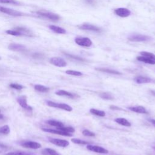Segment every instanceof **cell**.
Returning a JSON list of instances; mask_svg holds the SVG:
<instances>
[{
  "mask_svg": "<svg viewBox=\"0 0 155 155\" xmlns=\"http://www.w3.org/2000/svg\"><path fill=\"white\" fill-rule=\"evenodd\" d=\"M151 39V37L147 35L141 34L131 35L128 37V40L132 42H144L150 41Z\"/></svg>",
  "mask_w": 155,
  "mask_h": 155,
  "instance_id": "6da1fadb",
  "label": "cell"
},
{
  "mask_svg": "<svg viewBox=\"0 0 155 155\" xmlns=\"http://www.w3.org/2000/svg\"><path fill=\"white\" fill-rule=\"evenodd\" d=\"M47 105L49 107H53V108H60L67 111H72L73 108L71 106H69L68 104H63V103H56L51 101H46Z\"/></svg>",
  "mask_w": 155,
  "mask_h": 155,
  "instance_id": "7a4b0ae2",
  "label": "cell"
},
{
  "mask_svg": "<svg viewBox=\"0 0 155 155\" xmlns=\"http://www.w3.org/2000/svg\"><path fill=\"white\" fill-rule=\"evenodd\" d=\"M36 13L38 15H40V16L48 19H49V20H51V21H58L60 19V17L59 15L55 14V13H52V12L40 11V12H37Z\"/></svg>",
  "mask_w": 155,
  "mask_h": 155,
  "instance_id": "3957f363",
  "label": "cell"
},
{
  "mask_svg": "<svg viewBox=\"0 0 155 155\" xmlns=\"http://www.w3.org/2000/svg\"><path fill=\"white\" fill-rule=\"evenodd\" d=\"M75 41L78 45L83 47H89L92 45V41L87 37H77L75 38Z\"/></svg>",
  "mask_w": 155,
  "mask_h": 155,
  "instance_id": "277c9868",
  "label": "cell"
},
{
  "mask_svg": "<svg viewBox=\"0 0 155 155\" xmlns=\"http://www.w3.org/2000/svg\"><path fill=\"white\" fill-rule=\"evenodd\" d=\"M0 12L13 16H21L23 15V13L21 12H19L12 9L4 7L3 6H0Z\"/></svg>",
  "mask_w": 155,
  "mask_h": 155,
  "instance_id": "5b68a950",
  "label": "cell"
},
{
  "mask_svg": "<svg viewBox=\"0 0 155 155\" xmlns=\"http://www.w3.org/2000/svg\"><path fill=\"white\" fill-rule=\"evenodd\" d=\"M50 63L52 64L59 67H64L67 66V63L66 62V61L60 57L52 58L50 60Z\"/></svg>",
  "mask_w": 155,
  "mask_h": 155,
  "instance_id": "8992f818",
  "label": "cell"
},
{
  "mask_svg": "<svg viewBox=\"0 0 155 155\" xmlns=\"http://www.w3.org/2000/svg\"><path fill=\"white\" fill-rule=\"evenodd\" d=\"M48 140L52 144H53L56 146H58V147H67V146L69 145V142L66 140L52 138H49Z\"/></svg>",
  "mask_w": 155,
  "mask_h": 155,
  "instance_id": "52a82bcc",
  "label": "cell"
},
{
  "mask_svg": "<svg viewBox=\"0 0 155 155\" xmlns=\"http://www.w3.org/2000/svg\"><path fill=\"white\" fill-rule=\"evenodd\" d=\"M17 102L23 108L27 110H32L33 108L31 106H29L27 103V98L26 96H20L17 98Z\"/></svg>",
  "mask_w": 155,
  "mask_h": 155,
  "instance_id": "ba28073f",
  "label": "cell"
},
{
  "mask_svg": "<svg viewBox=\"0 0 155 155\" xmlns=\"http://www.w3.org/2000/svg\"><path fill=\"white\" fill-rule=\"evenodd\" d=\"M41 130L45 132L52 133V134H58L61 136H64V137H72L73 134L70 133H67L64 132L63 131H61L60 130H55V129H52V128H43Z\"/></svg>",
  "mask_w": 155,
  "mask_h": 155,
  "instance_id": "9c48e42d",
  "label": "cell"
},
{
  "mask_svg": "<svg viewBox=\"0 0 155 155\" xmlns=\"http://www.w3.org/2000/svg\"><path fill=\"white\" fill-rule=\"evenodd\" d=\"M21 145L24 148L35 149V150L41 148V145L40 143H38L37 142H34V141H26L22 142L21 144Z\"/></svg>",
  "mask_w": 155,
  "mask_h": 155,
  "instance_id": "30bf717a",
  "label": "cell"
},
{
  "mask_svg": "<svg viewBox=\"0 0 155 155\" xmlns=\"http://www.w3.org/2000/svg\"><path fill=\"white\" fill-rule=\"evenodd\" d=\"M80 29L81 30H90V31H93V32H101L102 31L101 29L93 26L92 24H83L81 26H78Z\"/></svg>",
  "mask_w": 155,
  "mask_h": 155,
  "instance_id": "8fae6325",
  "label": "cell"
},
{
  "mask_svg": "<svg viewBox=\"0 0 155 155\" xmlns=\"http://www.w3.org/2000/svg\"><path fill=\"white\" fill-rule=\"evenodd\" d=\"M87 148L92 151L95 152V153H101V154H107L108 153V150H106V148L102 147H100V146H97V145H87Z\"/></svg>",
  "mask_w": 155,
  "mask_h": 155,
  "instance_id": "7c38bea8",
  "label": "cell"
},
{
  "mask_svg": "<svg viewBox=\"0 0 155 155\" xmlns=\"http://www.w3.org/2000/svg\"><path fill=\"white\" fill-rule=\"evenodd\" d=\"M14 29L18 31L21 36H26L29 37H32L33 36V33H32V32L28 29L24 27H17Z\"/></svg>",
  "mask_w": 155,
  "mask_h": 155,
  "instance_id": "4fadbf2b",
  "label": "cell"
},
{
  "mask_svg": "<svg viewBox=\"0 0 155 155\" xmlns=\"http://www.w3.org/2000/svg\"><path fill=\"white\" fill-rule=\"evenodd\" d=\"M115 13L119 16L123 17V18H125L130 15L131 12L130 10L126 9V8H118L114 10Z\"/></svg>",
  "mask_w": 155,
  "mask_h": 155,
  "instance_id": "5bb4252c",
  "label": "cell"
},
{
  "mask_svg": "<svg viewBox=\"0 0 155 155\" xmlns=\"http://www.w3.org/2000/svg\"><path fill=\"white\" fill-rule=\"evenodd\" d=\"M134 81L138 84H145V83H152L153 80L148 77L142 76H138L135 77Z\"/></svg>",
  "mask_w": 155,
  "mask_h": 155,
  "instance_id": "9a60e30c",
  "label": "cell"
},
{
  "mask_svg": "<svg viewBox=\"0 0 155 155\" xmlns=\"http://www.w3.org/2000/svg\"><path fill=\"white\" fill-rule=\"evenodd\" d=\"M9 49L12 51L23 52L26 50V47L23 45L12 43L9 46Z\"/></svg>",
  "mask_w": 155,
  "mask_h": 155,
  "instance_id": "2e32d148",
  "label": "cell"
},
{
  "mask_svg": "<svg viewBox=\"0 0 155 155\" xmlns=\"http://www.w3.org/2000/svg\"><path fill=\"white\" fill-rule=\"evenodd\" d=\"M55 94L58 95V96H66L68 97V98H76V94H72L69 92L63 90H58L55 92Z\"/></svg>",
  "mask_w": 155,
  "mask_h": 155,
  "instance_id": "e0dca14e",
  "label": "cell"
},
{
  "mask_svg": "<svg viewBox=\"0 0 155 155\" xmlns=\"http://www.w3.org/2000/svg\"><path fill=\"white\" fill-rule=\"evenodd\" d=\"M128 109L133 112L138 113H142V114H147L148 113L145 108L142 106L130 107H128Z\"/></svg>",
  "mask_w": 155,
  "mask_h": 155,
  "instance_id": "ac0fdd59",
  "label": "cell"
},
{
  "mask_svg": "<svg viewBox=\"0 0 155 155\" xmlns=\"http://www.w3.org/2000/svg\"><path fill=\"white\" fill-rule=\"evenodd\" d=\"M49 29L52 30L53 32L56 33H58V34H65L66 33V30L58 26H53V25H51L49 26Z\"/></svg>",
  "mask_w": 155,
  "mask_h": 155,
  "instance_id": "d6986e66",
  "label": "cell"
},
{
  "mask_svg": "<svg viewBox=\"0 0 155 155\" xmlns=\"http://www.w3.org/2000/svg\"><path fill=\"white\" fill-rule=\"evenodd\" d=\"M137 59L138 61L145 63L146 64H155V60L150 59V58H148L142 56H138L137 58Z\"/></svg>",
  "mask_w": 155,
  "mask_h": 155,
  "instance_id": "ffe728a7",
  "label": "cell"
},
{
  "mask_svg": "<svg viewBox=\"0 0 155 155\" xmlns=\"http://www.w3.org/2000/svg\"><path fill=\"white\" fill-rule=\"evenodd\" d=\"M96 70H98V71L112 74V75H122V73L121 72H120L117 70L109 69H107V68H96Z\"/></svg>",
  "mask_w": 155,
  "mask_h": 155,
  "instance_id": "44dd1931",
  "label": "cell"
},
{
  "mask_svg": "<svg viewBox=\"0 0 155 155\" xmlns=\"http://www.w3.org/2000/svg\"><path fill=\"white\" fill-rule=\"evenodd\" d=\"M114 121L121 125L125 126V127H130L131 125V123L128 121H127L126 119L123 118H116V119H115Z\"/></svg>",
  "mask_w": 155,
  "mask_h": 155,
  "instance_id": "7402d4cb",
  "label": "cell"
},
{
  "mask_svg": "<svg viewBox=\"0 0 155 155\" xmlns=\"http://www.w3.org/2000/svg\"><path fill=\"white\" fill-rule=\"evenodd\" d=\"M41 153L43 155H60V154L59 153H58L56 150L49 148H46L43 149Z\"/></svg>",
  "mask_w": 155,
  "mask_h": 155,
  "instance_id": "603a6c76",
  "label": "cell"
},
{
  "mask_svg": "<svg viewBox=\"0 0 155 155\" xmlns=\"http://www.w3.org/2000/svg\"><path fill=\"white\" fill-rule=\"evenodd\" d=\"M46 123H47V124L53 126V127H56L57 128L59 127H61L64 126V124L60 121H55V120H48L46 121Z\"/></svg>",
  "mask_w": 155,
  "mask_h": 155,
  "instance_id": "cb8c5ba5",
  "label": "cell"
},
{
  "mask_svg": "<svg viewBox=\"0 0 155 155\" xmlns=\"http://www.w3.org/2000/svg\"><path fill=\"white\" fill-rule=\"evenodd\" d=\"M34 88L36 91L40 92H43V93L48 92L50 90V89L49 87H47L42 86V85H39V84L35 85Z\"/></svg>",
  "mask_w": 155,
  "mask_h": 155,
  "instance_id": "d4e9b609",
  "label": "cell"
},
{
  "mask_svg": "<svg viewBox=\"0 0 155 155\" xmlns=\"http://www.w3.org/2000/svg\"><path fill=\"white\" fill-rule=\"evenodd\" d=\"M90 111L92 114H93L94 115L98 116H101V117H104V116H106V113L104 111L94 109V108H91Z\"/></svg>",
  "mask_w": 155,
  "mask_h": 155,
  "instance_id": "484cf974",
  "label": "cell"
},
{
  "mask_svg": "<svg viewBox=\"0 0 155 155\" xmlns=\"http://www.w3.org/2000/svg\"><path fill=\"white\" fill-rule=\"evenodd\" d=\"M6 155H34L32 152H26V151H15L9 152Z\"/></svg>",
  "mask_w": 155,
  "mask_h": 155,
  "instance_id": "4316f807",
  "label": "cell"
},
{
  "mask_svg": "<svg viewBox=\"0 0 155 155\" xmlns=\"http://www.w3.org/2000/svg\"><path fill=\"white\" fill-rule=\"evenodd\" d=\"M100 97L103 99V100H111L113 99V96L112 94H111L109 93L105 92V93H102L100 94Z\"/></svg>",
  "mask_w": 155,
  "mask_h": 155,
  "instance_id": "83f0119b",
  "label": "cell"
},
{
  "mask_svg": "<svg viewBox=\"0 0 155 155\" xmlns=\"http://www.w3.org/2000/svg\"><path fill=\"white\" fill-rule=\"evenodd\" d=\"M58 130H60L61 131H64V132H67V133H74L75 132V128L72 127H59L57 128Z\"/></svg>",
  "mask_w": 155,
  "mask_h": 155,
  "instance_id": "f1b7e54d",
  "label": "cell"
},
{
  "mask_svg": "<svg viewBox=\"0 0 155 155\" xmlns=\"http://www.w3.org/2000/svg\"><path fill=\"white\" fill-rule=\"evenodd\" d=\"M10 132V129L9 125H4L0 127V133L3 134H8Z\"/></svg>",
  "mask_w": 155,
  "mask_h": 155,
  "instance_id": "f546056e",
  "label": "cell"
},
{
  "mask_svg": "<svg viewBox=\"0 0 155 155\" xmlns=\"http://www.w3.org/2000/svg\"><path fill=\"white\" fill-rule=\"evenodd\" d=\"M66 74L72 75V76H80L83 75V73L78 72V71H75V70H69L66 72Z\"/></svg>",
  "mask_w": 155,
  "mask_h": 155,
  "instance_id": "4dcf8cb0",
  "label": "cell"
},
{
  "mask_svg": "<svg viewBox=\"0 0 155 155\" xmlns=\"http://www.w3.org/2000/svg\"><path fill=\"white\" fill-rule=\"evenodd\" d=\"M140 54L144 57L148 58H150V59L154 60H155V55L150 53V52H140Z\"/></svg>",
  "mask_w": 155,
  "mask_h": 155,
  "instance_id": "1f68e13d",
  "label": "cell"
},
{
  "mask_svg": "<svg viewBox=\"0 0 155 155\" xmlns=\"http://www.w3.org/2000/svg\"><path fill=\"white\" fill-rule=\"evenodd\" d=\"M71 141L72 142L76 144H81V145H89V142H86V141L79 140V139H76V138L72 139Z\"/></svg>",
  "mask_w": 155,
  "mask_h": 155,
  "instance_id": "d6a6232c",
  "label": "cell"
},
{
  "mask_svg": "<svg viewBox=\"0 0 155 155\" xmlns=\"http://www.w3.org/2000/svg\"><path fill=\"white\" fill-rule=\"evenodd\" d=\"M10 87L12 89H16L17 90H22L23 89H24V86L21 85V84H16V83H12L10 84Z\"/></svg>",
  "mask_w": 155,
  "mask_h": 155,
  "instance_id": "836d02e7",
  "label": "cell"
},
{
  "mask_svg": "<svg viewBox=\"0 0 155 155\" xmlns=\"http://www.w3.org/2000/svg\"><path fill=\"white\" fill-rule=\"evenodd\" d=\"M0 3L3 4H12L18 5L19 3L16 1V0H0Z\"/></svg>",
  "mask_w": 155,
  "mask_h": 155,
  "instance_id": "e575fe53",
  "label": "cell"
},
{
  "mask_svg": "<svg viewBox=\"0 0 155 155\" xmlns=\"http://www.w3.org/2000/svg\"><path fill=\"white\" fill-rule=\"evenodd\" d=\"M83 134L86 137H94L95 134L88 130H84L83 131Z\"/></svg>",
  "mask_w": 155,
  "mask_h": 155,
  "instance_id": "d590c367",
  "label": "cell"
},
{
  "mask_svg": "<svg viewBox=\"0 0 155 155\" xmlns=\"http://www.w3.org/2000/svg\"><path fill=\"white\" fill-rule=\"evenodd\" d=\"M66 55H67V56L71 58H73V59H75V60H78V61H84V60L82 58H80V57H78V56H74V55H70V54H67V53H65Z\"/></svg>",
  "mask_w": 155,
  "mask_h": 155,
  "instance_id": "8d00e7d4",
  "label": "cell"
},
{
  "mask_svg": "<svg viewBox=\"0 0 155 155\" xmlns=\"http://www.w3.org/2000/svg\"><path fill=\"white\" fill-rule=\"evenodd\" d=\"M110 108L111 110H122V109L118 107H116V106H110Z\"/></svg>",
  "mask_w": 155,
  "mask_h": 155,
  "instance_id": "74e56055",
  "label": "cell"
},
{
  "mask_svg": "<svg viewBox=\"0 0 155 155\" xmlns=\"http://www.w3.org/2000/svg\"><path fill=\"white\" fill-rule=\"evenodd\" d=\"M148 121L150 123H151L152 124V125H153L155 127V120H153V119H149L148 120Z\"/></svg>",
  "mask_w": 155,
  "mask_h": 155,
  "instance_id": "f35d334b",
  "label": "cell"
},
{
  "mask_svg": "<svg viewBox=\"0 0 155 155\" xmlns=\"http://www.w3.org/2000/svg\"><path fill=\"white\" fill-rule=\"evenodd\" d=\"M87 2H88L90 4H92L93 2V0H86Z\"/></svg>",
  "mask_w": 155,
  "mask_h": 155,
  "instance_id": "ab89813d",
  "label": "cell"
},
{
  "mask_svg": "<svg viewBox=\"0 0 155 155\" xmlns=\"http://www.w3.org/2000/svg\"><path fill=\"white\" fill-rule=\"evenodd\" d=\"M6 146L5 145H4V144H0V147H1V148H5Z\"/></svg>",
  "mask_w": 155,
  "mask_h": 155,
  "instance_id": "60d3db41",
  "label": "cell"
},
{
  "mask_svg": "<svg viewBox=\"0 0 155 155\" xmlns=\"http://www.w3.org/2000/svg\"><path fill=\"white\" fill-rule=\"evenodd\" d=\"M150 92H151V93L153 96H155V91H154V90H151Z\"/></svg>",
  "mask_w": 155,
  "mask_h": 155,
  "instance_id": "b9f144b4",
  "label": "cell"
},
{
  "mask_svg": "<svg viewBox=\"0 0 155 155\" xmlns=\"http://www.w3.org/2000/svg\"><path fill=\"white\" fill-rule=\"evenodd\" d=\"M4 118V116L2 114H1L0 113V120H1V119H3Z\"/></svg>",
  "mask_w": 155,
  "mask_h": 155,
  "instance_id": "7bdbcfd3",
  "label": "cell"
},
{
  "mask_svg": "<svg viewBox=\"0 0 155 155\" xmlns=\"http://www.w3.org/2000/svg\"><path fill=\"white\" fill-rule=\"evenodd\" d=\"M0 112H1V111H0Z\"/></svg>",
  "mask_w": 155,
  "mask_h": 155,
  "instance_id": "ee69618b",
  "label": "cell"
}]
</instances>
